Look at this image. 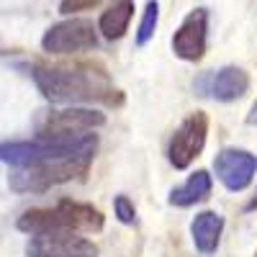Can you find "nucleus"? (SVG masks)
<instances>
[{"label": "nucleus", "instance_id": "nucleus-5", "mask_svg": "<svg viewBox=\"0 0 257 257\" xmlns=\"http://www.w3.org/2000/svg\"><path fill=\"white\" fill-rule=\"evenodd\" d=\"M206 137H208V116L196 111L183 118V123L175 128L173 139L167 147V160L175 170H185L190 167V162L196 160L203 147H206Z\"/></svg>", "mask_w": 257, "mask_h": 257}, {"label": "nucleus", "instance_id": "nucleus-8", "mask_svg": "<svg viewBox=\"0 0 257 257\" xmlns=\"http://www.w3.org/2000/svg\"><path fill=\"white\" fill-rule=\"evenodd\" d=\"M105 116L100 111L90 108H67V111H54L49 113L39 126V139H72L82 132H93L103 126Z\"/></svg>", "mask_w": 257, "mask_h": 257}, {"label": "nucleus", "instance_id": "nucleus-1", "mask_svg": "<svg viewBox=\"0 0 257 257\" xmlns=\"http://www.w3.org/2000/svg\"><path fill=\"white\" fill-rule=\"evenodd\" d=\"M29 70L39 93L52 103H103L113 108L123 103V93L98 62L31 64Z\"/></svg>", "mask_w": 257, "mask_h": 257}, {"label": "nucleus", "instance_id": "nucleus-15", "mask_svg": "<svg viewBox=\"0 0 257 257\" xmlns=\"http://www.w3.org/2000/svg\"><path fill=\"white\" fill-rule=\"evenodd\" d=\"M157 21H160V6H157V0H149L144 6L139 29H137V47H147V41L157 31Z\"/></svg>", "mask_w": 257, "mask_h": 257}, {"label": "nucleus", "instance_id": "nucleus-13", "mask_svg": "<svg viewBox=\"0 0 257 257\" xmlns=\"http://www.w3.org/2000/svg\"><path fill=\"white\" fill-rule=\"evenodd\" d=\"M211 175L206 173V170H196L183 185L173 188L170 190V203L178 206V208H188V206H196L201 201H206L211 196Z\"/></svg>", "mask_w": 257, "mask_h": 257}, {"label": "nucleus", "instance_id": "nucleus-3", "mask_svg": "<svg viewBox=\"0 0 257 257\" xmlns=\"http://www.w3.org/2000/svg\"><path fill=\"white\" fill-rule=\"evenodd\" d=\"M26 234H52V231H100L103 213L90 203L59 201L52 208H29L16 224Z\"/></svg>", "mask_w": 257, "mask_h": 257}, {"label": "nucleus", "instance_id": "nucleus-12", "mask_svg": "<svg viewBox=\"0 0 257 257\" xmlns=\"http://www.w3.org/2000/svg\"><path fill=\"white\" fill-rule=\"evenodd\" d=\"M221 231H224V216L216 211H201V213H196V219L190 221L193 244H196V249L206 257L219 249Z\"/></svg>", "mask_w": 257, "mask_h": 257}, {"label": "nucleus", "instance_id": "nucleus-2", "mask_svg": "<svg viewBox=\"0 0 257 257\" xmlns=\"http://www.w3.org/2000/svg\"><path fill=\"white\" fill-rule=\"evenodd\" d=\"M98 137L80 134L72 139H36V142H0V162L11 167H34L62 162L80 155H95Z\"/></svg>", "mask_w": 257, "mask_h": 257}, {"label": "nucleus", "instance_id": "nucleus-16", "mask_svg": "<svg viewBox=\"0 0 257 257\" xmlns=\"http://www.w3.org/2000/svg\"><path fill=\"white\" fill-rule=\"evenodd\" d=\"M113 211H116V219H118L121 224H134V221H137V208H134V203L128 201L126 196H116Z\"/></svg>", "mask_w": 257, "mask_h": 257}, {"label": "nucleus", "instance_id": "nucleus-6", "mask_svg": "<svg viewBox=\"0 0 257 257\" xmlns=\"http://www.w3.org/2000/svg\"><path fill=\"white\" fill-rule=\"evenodd\" d=\"M95 44H98L95 26L88 18L62 21V24L47 29V34L41 36V47L49 54H75L85 49H95Z\"/></svg>", "mask_w": 257, "mask_h": 257}, {"label": "nucleus", "instance_id": "nucleus-14", "mask_svg": "<svg viewBox=\"0 0 257 257\" xmlns=\"http://www.w3.org/2000/svg\"><path fill=\"white\" fill-rule=\"evenodd\" d=\"M132 18H134V0H113V6H108L100 13L98 31L108 41H116L128 31Z\"/></svg>", "mask_w": 257, "mask_h": 257}, {"label": "nucleus", "instance_id": "nucleus-4", "mask_svg": "<svg viewBox=\"0 0 257 257\" xmlns=\"http://www.w3.org/2000/svg\"><path fill=\"white\" fill-rule=\"evenodd\" d=\"M95 155H80V157H70L62 162H49V165H34V167H16L8 185L16 193H44L54 185L77 180L88 173V167L93 162Z\"/></svg>", "mask_w": 257, "mask_h": 257}, {"label": "nucleus", "instance_id": "nucleus-17", "mask_svg": "<svg viewBox=\"0 0 257 257\" xmlns=\"http://www.w3.org/2000/svg\"><path fill=\"white\" fill-rule=\"evenodd\" d=\"M98 3H100V0H62V3H59V13L70 16V13H75V11L93 8V6H98Z\"/></svg>", "mask_w": 257, "mask_h": 257}, {"label": "nucleus", "instance_id": "nucleus-7", "mask_svg": "<svg viewBox=\"0 0 257 257\" xmlns=\"http://www.w3.org/2000/svg\"><path fill=\"white\" fill-rule=\"evenodd\" d=\"M29 257H98V244L93 239L77 237L75 231L34 234L26 244Z\"/></svg>", "mask_w": 257, "mask_h": 257}, {"label": "nucleus", "instance_id": "nucleus-18", "mask_svg": "<svg viewBox=\"0 0 257 257\" xmlns=\"http://www.w3.org/2000/svg\"><path fill=\"white\" fill-rule=\"evenodd\" d=\"M247 123H249V126H257V100L252 103V108H249V113H247Z\"/></svg>", "mask_w": 257, "mask_h": 257}, {"label": "nucleus", "instance_id": "nucleus-10", "mask_svg": "<svg viewBox=\"0 0 257 257\" xmlns=\"http://www.w3.org/2000/svg\"><path fill=\"white\" fill-rule=\"evenodd\" d=\"M206 39H208V11L196 8L183 18L180 29L175 31L173 52H175V57H180L185 62H198L206 54Z\"/></svg>", "mask_w": 257, "mask_h": 257}, {"label": "nucleus", "instance_id": "nucleus-11", "mask_svg": "<svg viewBox=\"0 0 257 257\" xmlns=\"http://www.w3.org/2000/svg\"><path fill=\"white\" fill-rule=\"evenodd\" d=\"M247 90H249V75L237 64H226L219 72H213L206 85V95H211L219 103H231L242 98Z\"/></svg>", "mask_w": 257, "mask_h": 257}, {"label": "nucleus", "instance_id": "nucleus-19", "mask_svg": "<svg viewBox=\"0 0 257 257\" xmlns=\"http://www.w3.org/2000/svg\"><path fill=\"white\" fill-rule=\"evenodd\" d=\"M244 211H257V193H254V196L249 198V203L244 206Z\"/></svg>", "mask_w": 257, "mask_h": 257}, {"label": "nucleus", "instance_id": "nucleus-9", "mask_svg": "<svg viewBox=\"0 0 257 257\" xmlns=\"http://www.w3.org/2000/svg\"><path fill=\"white\" fill-rule=\"evenodd\" d=\"M213 170L216 178L221 180V185L231 193H242L252 185L254 173H257V157L247 149H237V147H226L216 155L213 160Z\"/></svg>", "mask_w": 257, "mask_h": 257}]
</instances>
